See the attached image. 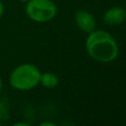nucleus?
<instances>
[{
	"label": "nucleus",
	"mask_w": 126,
	"mask_h": 126,
	"mask_svg": "<svg viewBox=\"0 0 126 126\" xmlns=\"http://www.w3.org/2000/svg\"><path fill=\"white\" fill-rule=\"evenodd\" d=\"M8 105L3 100H0V120H7L9 117Z\"/></svg>",
	"instance_id": "nucleus-7"
},
{
	"label": "nucleus",
	"mask_w": 126,
	"mask_h": 126,
	"mask_svg": "<svg viewBox=\"0 0 126 126\" xmlns=\"http://www.w3.org/2000/svg\"><path fill=\"white\" fill-rule=\"evenodd\" d=\"M74 19H75V23L78 28L87 34L96 29V20L90 11L80 9L75 12Z\"/></svg>",
	"instance_id": "nucleus-4"
},
{
	"label": "nucleus",
	"mask_w": 126,
	"mask_h": 126,
	"mask_svg": "<svg viewBox=\"0 0 126 126\" xmlns=\"http://www.w3.org/2000/svg\"><path fill=\"white\" fill-rule=\"evenodd\" d=\"M19 1H21V2H27L28 0H19Z\"/></svg>",
	"instance_id": "nucleus-12"
},
{
	"label": "nucleus",
	"mask_w": 126,
	"mask_h": 126,
	"mask_svg": "<svg viewBox=\"0 0 126 126\" xmlns=\"http://www.w3.org/2000/svg\"><path fill=\"white\" fill-rule=\"evenodd\" d=\"M22 125H24V126H29L30 124H29V123H24V122H18V123H15V126H22Z\"/></svg>",
	"instance_id": "nucleus-10"
},
{
	"label": "nucleus",
	"mask_w": 126,
	"mask_h": 126,
	"mask_svg": "<svg viewBox=\"0 0 126 126\" xmlns=\"http://www.w3.org/2000/svg\"><path fill=\"white\" fill-rule=\"evenodd\" d=\"M55 124L52 122H42L40 123V126H54Z\"/></svg>",
	"instance_id": "nucleus-8"
},
{
	"label": "nucleus",
	"mask_w": 126,
	"mask_h": 126,
	"mask_svg": "<svg viewBox=\"0 0 126 126\" xmlns=\"http://www.w3.org/2000/svg\"><path fill=\"white\" fill-rule=\"evenodd\" d=\"M40 84L47 89H54L59 85V79L54 73L51 72H44L41 73L40 78Z\"/></svg>",
	"instance_id": "nucleus-6"
},
{
	"label": "nucleus",
	"mask_w": 126,
	"mask_h": 126,
	"mask_svg": "<svg viewBox=\"0 0 126 126\" xmlns=\"http://www.w3.org/2000/svg\"><path fill=\"white\" fill-rule=\"evenodd\" d=\"M126 19V10L123 7H113L105 11L103 21L107 26H118Z\"/></svg>",
	"instance_id": "nucleus-5"
},
{
	"label": "nucleus",
	"mask_w": 126,
	"mask_h": 126,
	"mask_svg": "<svg viewBox=\"0 0 126 126\" xmlns=\"http://www.w3.org/2000/svg\"><path fill=\"white\" fill-rule=\"evenodd\" d=\"M26 13L30 20L38 23H46L55 18L58 7L52 0H28Z\"/></svg>",
	"instance_id": "nucleus-3"
},
{
	"label": "nucleus",
	"mask_w": 126,
	"mask_h": 126,
	"mask_svg": "<svg viewBox=\"0 0 126 126\" xmlns=\"http://www.w3.org/2000/svg\"><path fill=\"white\" fill-rule=\"evenodd\" d=\"M3 12H4V6H3V3H2V1L0 0V18L2 17Z\"/></svg>",
	"instance_id": "nucleus-9"
},
{
	"label": "nucleus",
	"mask_w": 126,
	"mask_h": 126,
	"mask_svg": "<svg viewBox=\"0 0 126 126\" xmlns=\"http://www.w3.org/2000/svg\"><path fill=\"white\" fill-rule=\"evenodd\" d=\"M125 10H126V7H125Z\"/></svg>",
	"instance_id": "nucleus-14"
},
{
	"label": "nucleus",
	"mask_w": 126,
	"mask_h": 126,
	"mask_svg": "<svg viewBox=\"0 0 126 126\" xmlns=\"http://www.w3.org/2000/svg\"><path fill=\"white\" fill-rule=\"evenodd\" d=\"M86 52L93 60L101 63H111L118 57L120 49L114 37L104 30H93L85 41Z\"/></svg>",
	"instance_id": "nucleus-1"
},
{
	"label": "nucleus",
	"mask_w": 126,
	"mask_h": 126,
	"mask_svg": "<svg viewBox=\"0 0 126 126\" xmlns=\"http://www.w3.org/2000/svg\"><path fill=\"white\" fill-rule=\"evenodd\" d=\"M2 86H3V83H2V80H1V78H0V92H1V90H2Z\"/></svg>",
	"instance_id": "nucleus-11"
},
{
	"label": "nucleus",
	"mask_w": 126,
	"mask_h": 126,
	"mask_svg": "<svg viewBox=\"0 0 126 126\" xmlns=\"http://www.w3.org/2000/svg\"><path fill=\"white\" fill-rule=\"evenodd\" d=\"M1 122H2V121H1V120H0V125H1Z\"/></svg>",
	"instance_id": "nucleus-13"
},
{
	"label": "nucleus",
	"mask_w": 126,
	"mask_h": 126,
	"mask_svg": "<svg viewBox=\"0 0 126 126\" xmlns=\"http://www.w3.org/2000/svg\"><path fill=\"white\" fill-rule=\"evenodd\" d=\"M40 69L32 63H23L12 70L9 76V84L18 91H30L40 84Z\"/></svg>",
	"instance_id": "nucleus-2"
}]
</instances>
